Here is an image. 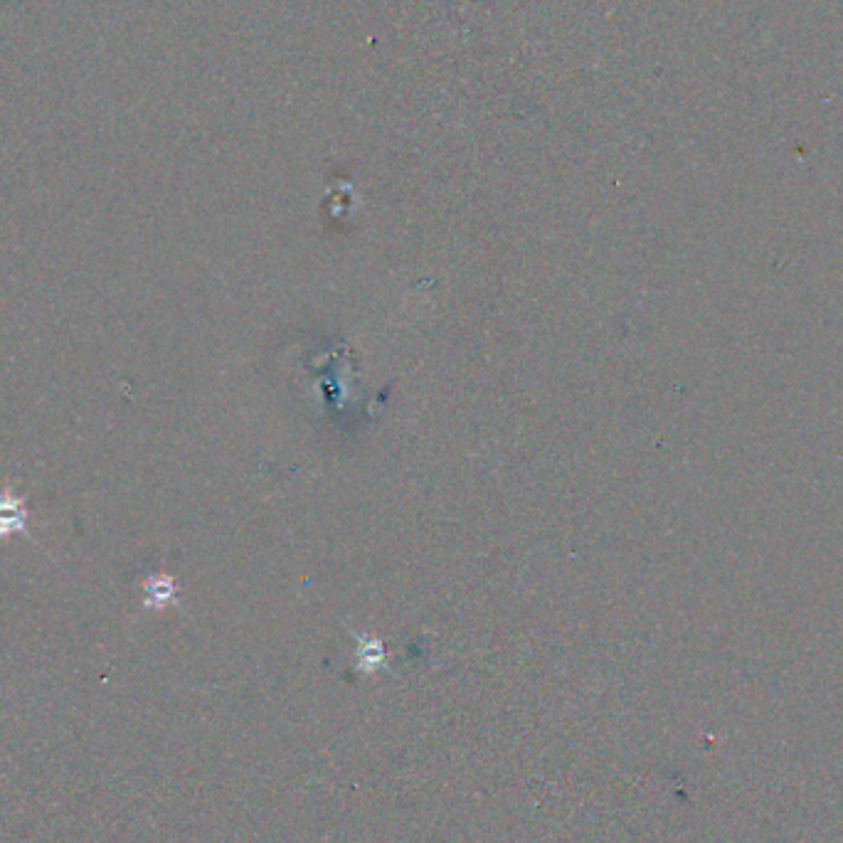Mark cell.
<instances>
[{"instance_id": "obj_1", "label": "cell", "mask_w": 843, "mask_h": 843, "mask_svg": "<svg viewBox=\"0 0 843 843\" xmlns=\"http://www.w3.org/2000/svg\"><path fill=\"white\" fill-rule=\"evenodd\" d=\"M28 518H30V510H28L26 498L18 496L13 492V486L6 484L3 492H0V540L13 538V535H22V538H28L32 545H38L28 530Z\"/></svg>"}]
</instances>
